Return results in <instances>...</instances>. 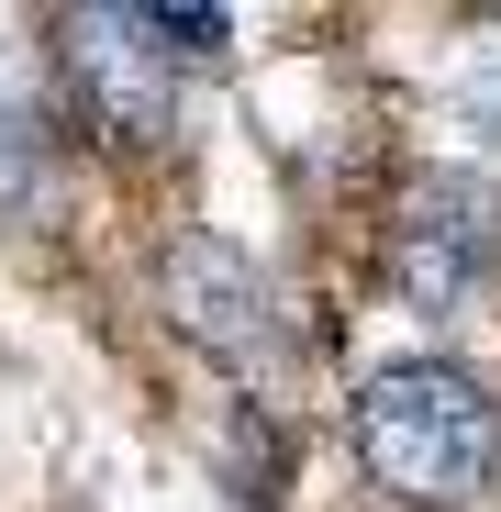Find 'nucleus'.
<instances>
[{"label":"nucleus","mask_w":501,"mask_h":512,"mask_svg":"<svg viewBox=\"0 0 501 512\" xmlns=\"http://www.w3.org/2000/svg\"><path fill=\"white\" fill-rule=\"evenodd\" d=\"M346 446L401 512H479L501 479V401L457 357H390L346 401Z\"/></svg>","instance_id":"obj_1"},{"label":"nucleus","mask_w":501,"mask_h":512,"mask_svg":"<svg viewBox=\"0 0 501 512\" xmlns=\"http://www.w3.org/2000/svg\"><path fill=\"white\" fill-rule=\"evenodd\" d=\"M56 34V101L67 123L112 145V156H156L167 134H179V56L156 45L145 0L123 12V0H78V12L45 23Z\"/></svg>","instance_id":"obj_2"},{"label":"nucleus","mask_w":501,"mask_h":512,"mask_svg":"<svg viewBox=\"0 0 501 512\" xmlns=\"http://www.w3.org/2000/svg\"><path fill=\"white\" fill-rule=\"evenodd\" d=\"M501 268V179L479 167H424L390 201V290L412 312H468Z\"/></svg>","instance_id":"obj_3"},{"label":"nucleus","mask_w":501,"mask_h":512,"mask_svg":"<svg viewBox=\"0 0 501 512\" xmlns=\"http://www.w3.org/2000/svg\"><path fill=\"white\" fill-rule=\"evenodd\" d=\"M156 312L190 334L201 357H223V368H279L290 357V301H279V279L245 256L234 234H167V256H156Z\"/></svg>","instance_id":"obj_4"},{"label":"nucleus","mask_w":501,"mask_h":512,"mask_svg":"<svg viewBox=\"0 0 501 512\" xmlns=\"http://www.w3.org/2000/svg\"><path fill=\"white\" fill-rule=\"evenodd\" d=\"M56 212V112L34 90H0V234H34Z\"/></svg>","instance_id":"obj_5"},{"label":"nucleus","mask_w":501,"mask_h":512,"mask_svg":"<svg viewBox=\"0 0 501 512\" xmlns=\"http://www.w3.org/2000/svg\"><path fill=\"white\" fill-rule=\"evenodd\" d=\"M145 23L167 56H223L234 45V12H201V0H145Z\"/></svg>","instance_id":"obj_6"}]
</instances>
